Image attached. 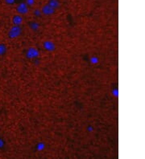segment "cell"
Segmentation results:
<instances>
[{
    "label": "cell",
    "instance_id": "4",
    "mask_svg": "<svg viewBox=\"0 0 145 159\" xmlns=\"http://www.w3.org/2000/svg\"><path fill=\"white\" fill-rule=\"evenodd\" d=\"M23 20H24V19H23L21 15H15L14 16H13V18H12V23H13L15 26H20V25L23 23Z\"/></svg>",
    "mask_w": 145,
    "mask_h": 159
},
{
    "label": "cell",
    "instance_id": "1",
    "mask_svg": "<svg viewBox=\"0 0 145 159\" xmlns=\"http://www.w3.org/2000/svg\"><path fill=\"white\" fill-rule=\"evenodd\" d=\"M21 34V28L20 26H13L10 29L9 32H8V36L10 39H15L18 36H20V35Z\"/></svg>",
    "mask_w": 145,
    "mask_h": 159
},
{
    "label": "cell",
    "instance_id": "9",
    "mask_svg": "<svg viewBox=\"0 0 145 159\" xmlns=\"http://www.w3.org/2000/svg\"><path fill=\"white\" fill-rule=\"evenodd\" d=\"M2 145H3V142H2V141L0 139V148L1 147H2Z\"/></svg>",
    "mask_w": 145,
    "mask_h": 159
},
{
    "label": "cell",
    "instance_id": "8",
    "mask_svg": "<svg viewBox=\"0 0 145 159\" xmlns=\"http://www.w3.org/2000/svg\"><path fill=\"white\" fill-rule=\"evenodd\" d=\"M35 0H26V3L28 4V6H32L34 4Z\"/></svg>",
    "mask_w": 145,
    "mask_h": 159
},
{
    "label": "cell",
    "instance_id": "7",
    "mask_svg": "<svg viewBox=\"0 0 145 159\" xmlns=\"http://www.w3.org/2000/svg\"><path fill=\"white\" fill-rule=\"evenodd\" d=\"M4 2L7 5H13L15 2V0H4Z\"/></svg>",
    "mask_w": 145,
    "mask_h": 159
},
{
    "label": "cell",
    "instance_id": "2",
    "mask_svg": "<svg viewBox=\"0 0 145 159\" xmlns=\"http://www.w3.org/2000/svg\"><path fill=\"white\" fill-rule=\"evenodd\" d=\"M16 11L20 15H26L28 12V6L26 2H21L16 6Z\"/></svg>",
    "mask_w": 145,
    "mask_h": 159
},
{
    "label": "cell",
    "instance_id": "5",
    "mask_svg": "<svg viewBox=\"0 0 145 159\" xmlns=\"http://www.w3.org/2000/svg\"><path fill=\"white\" fill-rule=\"evenodd\" d=\"M48 4L56 10V9H57L60 6V2H59V0H49Z\"/></svg>",
    "mask_w": 145,
    "mask_h": 159
},
{
    "label": "cell",
    "instance_id": "6",
    "mask_svg": "<svg viewBox=\"0 0 145 159\" xmlns=\"http://www.w3.org/2000/svg\"><path fill=\"white\" fill-rule=\"evenodd\" d=\"M7 51L6 45H4L3 44H0V56H2Z\"/></svg>",
    "mask_w": 145,
    "mask_h": 159
},
{
    "label": "cell",
    "instance_id": "3",
    "mask_svg": "<svg viewBox=\"0 0 145 159\" xmlns=\"http://www.w3.org/2000/svg\"><path fill=\"white\" fill-rule=\"evenodd\" d=\"M41 11H42L43 14L45 15H52L55 12V9L52 8V6H50L48 3H47V4H45L44 6H42Z\"/></svg>",
    "mask_w": 145,
    "mask_h": 159
}]
</instances>
